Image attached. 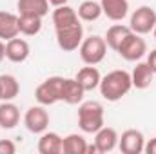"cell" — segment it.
I'll return each instance as SVG.
<instances>
[{
    "mask_svg": "<svg viewBox=\"0 0 156 154\" xmlns=\"http://www.w3.org/2000/svg\"><path fill=\"white\" fill-rule=\"evenodd\" d=\"M98 89H100V94H102L104 100H107V102H118V100H122L133 89L131 73H127L123 69L111 71L105 76H102Z\"/></svg>",
    "mask_w": 156,
    "mask_h": 154,
    "instance_id": "obj_1",
    "label": "cell"
},
{
    "mask_svg": "<svg viewBox=\"0 0 156 154\" xmlns=\"http://www.w3.org/2000/svg\"><path fill=\"white\" fill-rule=\"evenodd\" d=\"M105 125L104 120V105L96 100L82 102L78 107V127L85 134H94Z\"/></svg>",
    "mask_w": 156,
    "mask_h": 154,
    "instance_id": "obj_2",
    "label": "cell"
},
{
    "mask_svg": "<svg viewBox=\"0 0 156 154\" xmlns=\"http://www.w3.org/2000/svg\"><path fill=\"white\" fill-rule=\"evenodd\" d=\"M78 53L85 65H98L100 62H104V58L107 54L105 38L98 37V35H91V37L83 38L78 47Z\"/></svg>",
    "mask_w": 156,
    "mask_h": 154,
    "instance_id": "obj_3",
    "label": "cell"
},
{
    "mask_svg": "<svg viewBox=\"0 0 156 154\" xmlns=\"http://www.w3.org/2000/svg\"><path fill=\"white\" fill-rule=\"evenodd\" d=\"M56 33V44L62 51L66 53H73L76 51L83 40V27H82V20H76L73 24L62 26V27H55Z\"/></svg>",
    "mask_w": 156,
    "mask_h": 154,
    "instance_id": "obj_4",
    "label": "cell"
},
{
    "mask_svg": "<svg viewBox=\"0 0 156 154\" xmlns=\"http://www.w3.org/2000/svg\"><path fill=\"white\" fill-rule=\"evenodd\" d=\"M62 85H64V76H49L44 80L35 91V98L40 105H55L62 100Z\"/></svg>",
    "mask_w": 156,
    "mask_h": 154,
    "instance_id": "obj_5",
    "label": "cell"
},
{
    "mask_svg": "<svg viewBox=\"0 0 156 154\" xmlns=\"http://www.w3.org/2000/svg\"><path fill=\"white\" fill-rule=\"evenodd\" d=\"M116 53L127 62H138L147 54V42L142 38V35H136L131 31L120 44Z\"/></svg>",
    "mask_w": 156,
    "mask_h": 154,
    "instance_id": "obj_6",
    "label": "cell"
},
{
    "mask_svg": "<svg viewBox=\"0 0 156 154\" xmlns=\"http://www.w3.org/2000/svg\"><path fill=\"white\" fill-rule=\"evenodd\" d=\"M156 26V11L151 5H140L134 9L129 20V27L136 35H149Z\"/></svg>",
    "mask_w": 156,
    "mask_h": 154,
    "instance_id": "obj_7",
    "label": "cell"
},
{
    "mask_svg": "<svg viewBox=\"0 0 156 154\" xmlns=\"http://www.w3.org/2000/svg\"><path fill=\"white\" fill-rule=\"evenodd\" d=\"M49 113L45 111V105H31L26 114H24V125L29 132L33 134H42L49 127Z\"/></svg>",
    "mask_w": 156,
    "mask_h": 154,
    "instance_id": "obj_8",
    "label": "cell"
},
{
    "mask_svg": "<svg viewBox=\"0 0 156 154\" xmlns=\"http://www.w3.org/2000/svg\"><path fill=\"white\" fill-rule=\"evenodd\" d=\"M118 149L123 154H142L145 149V138L144 132L138 129H127L122 132L118 140Z\"/></svg>",
    "mask_w": 156,
    "mask_h": 154,
    "instance_id": "obj_9",
    "label": "cell"
},
{
    "mask_svg": "<svg viewBox=\"0 0 156 154\" xmlns=\"http://www.w3.org/2000/svg\"><path fill=\"white\" fill-rule=\"evenodd\" d=\"M31 54V47H29V42L24 38H15L7 40L5 42V58L13 64H22L29 58Z\"/></svg>",
    "mask_w": 156,
    "mask_h": 154,
    "instance_id": "obj_10",
    "label": "cell"
},
{
    "mask_svg": "<svg viewBox=\"0 0 156 154\" xmlns=\"http://www.w3.org/2000/svg\"><path fill=\"white\" fill-rule=\"evenodd\" d=\"M118 140H120V136H118L116 129H113V127H105L104 125L100 131L94 132V145H96L100 154L115 151L118 147Z\"/></svg>",
    "mask_w": 156,
    "mask_h": 154,
    "instance_id": "obj_11",
    "label": "cell"
},
{
    "mask_svg": "<svg viewBox=\"0 0 156 154\" xmlns=\"http://www.w3.org/2000/svg\"><path fill=\"white\" fill-rule=\"evenodd\" d=\"M102 13L113 20V22H122L129 15V0H100Z\"/></svg>",
    "mask_w": 156,
    "mask_h": 154,
    "instance_id": "obj_12",
    "label": "cell"
},
{
    "mask_svg": "<svg viewBox=\"0 0 156 154\" xmlns=\"http://www.w3.org/2000/svg\"><path fill=\"white\" fill-rule=\"evenodd\" d=\"M83 87L76 82V78H64V85H62V100L67 105H78L83 102Z\"/></svg>",
    "mask_w": 156,
    "mask_h": 154,
    "instance_id": "obj_13",
    "label": "cell"
},
{
    "mask_svg": "<svg viewBox=\"0 0 156 154\" xmlns=\"http://www.w3.org/2000/svg\"><path fill=\"white\" fill-rule=\"evenodd\" d=\"M153 80H154V73H153V69L149 67V64H147V62H140V60H138L136 67H134V69H133V73H131L133 87H136V89L144 91V89L151 87Z\"/></svg>",
    "mask_w": 156,
    "mask_h": 154,
    "instance_id": "obj_14",
    "label": "cell"
},
{
    "mask_svg": "<svg viewBox=\"0 0 156 154\" xmlns=\"http://www.w3.org/2000/svg\"><path fill=\"white\" fill-rule=\"evenodd\" d=\"M18 35H20L18 15L9 13V11H0V40L7 42V40L15 38Z\"/></svg>",
    "mask_w": 156,
    "mask_h": 154,
    "instance_id": "obj_15",
    "label": "cell"
},
{
    "mask_svg": "<svg viewBox=\"0 0 156 154\" xmlns=\"http://www.w3.org/2000/svg\"><path fill=\"white\" fill-rule=\"evenodd\" d=\"M20 123V109L13 102L0 103V129L11 131Z\"/></svg>",
    "mask_w": 156,
    "mask_h": 154,
    "instance_id": "obj_16",
    "label": "cell"
},
{
    "mask_svg": "<svg viewBox=\"0 0 156 154\" xmlns=\"http://www.w3.org/2000/svg\"><path fill=\"white\" fill-rule=\"evenodd\" d=\"M49 0H18L16 9L18 15H31V16H40L44 18L49 13Z\"/></svg>",
    "mask_w": 156,
    "mask_h": 154,
    "instance_id": "obj_17",
    "label": "cell"
},
{
    "mask_svg": "<svg viewBox=\"0 0 156 154\" xmlns=\"http://www.w3.org/2000/svg\"><path fill=\"white\" fill-rule=\"evenodd\" d=\"M75 78H76L78 83L83 87V91L87 93V91L98 89L100 80H102V75H100V71H98L94 65H87V67H82V69L76 73Z\"/></svg>",
    "mask_w": 156,
    "mask_h": 154,
    "instance_id": "obj_18",
    "label": "cell"
},
{
    "mask_svg": "<svg viewBox=\"0 0 156 154\" xmlns=\"http://www.w3.org/2000/svg\"><path fill=\"white\" fill-rule=\"evenodd\" d=\"M62 136L58 132H42L38 140V152L40 154H62Z\"/></svg>",
    "mask_w": 156,
    "mask_h": 154,
    "instance_id": "obj_19",
    "label": "cell"
},
{
    "mask_svg": "<svg viewBox=\"0 0 156 154\" xmlns=\"http://www.w3.org/2000/svg\"><path fill=\"white\" fill-rule=\"evenodd\" d=\"M20 93V83L13 75H0V100L13 102Z\"/></svg>",
    "mask_w": 156,
    "mask_h": 154,
    "instance_id": "obj_20",
    "label": "cell"
},
{
    "mask_svg": "<svg viewBox=\"0 0 156 154\" xmlns=\"http://www.w3.org/2000/svg\"><path fill=\"white\" fill-rule=\"evenodd\" d=\"M62 152L64 154H85L87 152V142L82 134L71 132L62 140Z\"/></svg>",
    "mask_w": 156,
    "mask_h": 154,
    "instance_id": "obj_21",
    "label": "cell"
},
{
    "mask_svg": "<svg viewBox=\"0 0 156 154\" xmlns=\"http://www.w3.org/2000/svg\"><path fill=\"white\" fill-rule=\"evenodd\" d=\"M76 13H78V18L82 22H94V20H98L104 15L102 13V5L96 0H83L78 5Z\"/></svg>",
    "mask_w": 156,
    "mask_h": 154,
    "instance_id": "obj_22",
    "label": "cell"
},
{
    "mask_svg": "<svg viewBox=\"0 0 156 154\" xmlns=\"http://www.w3.org/2000/svg\"><path fill=\"white\" fill-rule=\"evenodd\" d=\"M129 33H131V27H129V26H123V24H115V26H111V27L107 29L105 37H104L107 47L116 53V49L120 47V44L123 42V38H125Z\"/></svg>",
    "mask_w": 156,
    "mask_h": 154,
    "instance_id": "obj_23",
    "label": "cell"
},
{
    "mask_svg": "<svg viewBox=\"0 0 156 154\" xmlns=\"http://www.w3.org/2000/svg\"><path fill=\"white\" fill-rule=\"evenodd\" d=\"M18 29L24 37H35L42 31V18L31 15H18Z\"/></svg>",
    "mask_w": 156,
    "mask_h": 154,
    "instance_id": "obj_24",
    "label": "cell"
},
{
    "mask_svg": "<svg viewBox=\"0 0 156 154\" xmlns=\"http://www.w3.org/2000/svg\"><path fill=\"white\" fill-rule=\"evenodd\" d=\"M16 145L13 140H0V154H15Z\"/></svg>",
    "mask_w": 156,
    "mask_h": 154,
    "instance_id": "obj_25",
    "label": "cell"
},
{
    "mask_svg": "<svg viewBox=\"0 0 156 154\" xmlns=\"http://www.w3.org/2000/svg\"><path fill=\"white\" fill-rule=\"evenodd\" d=\"M147 64L153 69V73L156 75V49H153L151 53H147Z\"/></svg>",
    "mask_w": 156,
    "mask_h": 154,
    "instance_id": "obj_26",
    "label": "cell"
},
{
    "mask_svg": "<svg viewBox=\"0 0 156 154\" xmlns=\"http://www.w3.org/2000/svg\"><path fill=\"white\" fill-rule=\"evenodd\" d=\"M144 152L156 154V138H151L149 142H145V149H144Z\"/></svg>",
    "mask_w": 156,
    "mask_h": 154,
    "instance_id": "obj_27",
    "label": "cell"
},
{
    "mask_svg": "<svg viewBox=\"0 0 156 154\" xmlns=\"http://www.w3.org/2000/svg\"><path fill=\"white\" fill-rule=\"evenodd\" d=\"M4 58H5V42L0 40V64H2Z\"/></svg>",
    "mask_w": 156,
    "mask_h": 154,
    "instance_id": "obj_28",
    "label": "cell"
},
{
    "mask_svg": "<svg viewBox=\"0 0 156 154\" xmlns=\"http://www.w3.org/2000/svg\"><path fill=\"white\" fill-rule=\"evenodd\" d=\"M69 0H49V4L53 5V7H58V5H66Z\"/></svg>",
    "mask_w": 156,
    "mask_h": 154,
    "instance_id": "obj_29",
    "label": "cell"
},
{
    "mask_svg": "<svg viewBox=\"0 0 156 154\" xmlns=\"http://www.w3.org/2000/svg\"><path fill=\"white\" fill-rule=\"evenodd\" d=\"M153 35H154V38H156V26H154V29H153Z\"/></svg>",
    "mask_w": 156,
    "mask_h": 154,
    "instance_id": "obj_30",
    "label": "cell"
}]
</instances>
